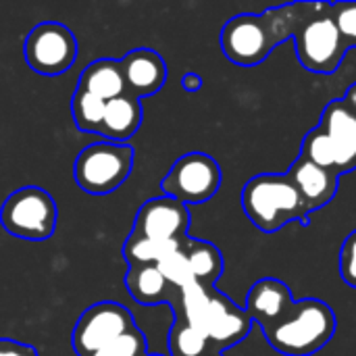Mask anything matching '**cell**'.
Masks as SVG:
<instances>
[{
    "label": "cell",
    "instance_id": "6da1fadb",
    "mask_svg": "<svg viewBox=\"0 0 356 356\" xmlns=\"http://www.w3.org/2000/svg\"><path fill=\"white\" fill-rule=\"evenodd\" d=\"M171 307L175 317L196 327L209 344L221 353L242 342L252 330L248 313L236 307L217 288L190 284L179 290V298L171 300Z\"/></svg>",
    "mask_w": 356,
    "mask_h": 356
},
{
    "label": "cell",
    "instance_id": "7a4b0ae2",
    "mask_svg": "<svg viewBox=\"0 0 356 356\" xmlns=\"http://www.w3.org/2000/svg\"><path fill=\"white\" fill-rule=\"evenodd\" d=\"M263 334L280 355L311 356L334 338L336 315L323 300H294L288 313Z\"/></svg>",
    "mask_w": 356,
    "mask_h": 356
},
{
    "label": "cell",
    "instance_id": "3957f363",
    "mask_svg": "<svg viewBox=\"0 0 356 356\" xmlns=\"http://www.w3.org/2000/svg\"><path fill=\"white\" fill-rule=\"evenodd\" d=\"M242 209L265 234H275L292 221L309 225V215L288 175L261 173L250 177L242 190Z\"/></svg>",
    "mask_w": 356,
    "mask_h": 356
},
{
    "label": "cell",
    "instance_id": "277c9868",
    "mask_svg": "<svg viewBox=\"0 0 356 356\" xmlns=\"http://www.w3.org/2000/svg\"><path fill=\"white\" fill-rule=\"evenodd\" d=\"M292 38L300 65L311 73H334L348 52L332 19V4L325 2H300V19Z\"/></svg>",
    "mask_w": 356,
    "mask_h": 356
},
{
    "label": "cell",
    "instance_id": "5b68a950",
    "mask_svg": "<svg viewBox=\"0 0 356 356\" xmlns=\"http://www.w3.org/2000/svg\"><path fill=\"white\" fill-rule=\"evenodd\" d=\"M136 161L131 144L96 142L86 146L73 165L75 184L94 196H104L119 190L129 177Z\"/></svg>",
    "mask_w": 356,
    "mask_h": 356
},
{
    "label": "cell",
    "instance_id": "8992f818",
    "mask_svg": "<svg viewBox=\"0 0 356 356\" xmlns=\"http://www.w3.org/2000/svg\"><path fill=\"white\" fill-rule=\"evenodd\" d=\"M58 209L50 192L38 186H23L8 194L0 207V225L13 238L42 242L54 236Z\"/></svg>",
    "mask_w": 356,
    "mask_h": 356
},
{
    "label": "cell",
    "instance_id": "52a82bcc",
    "mask_svg": "<svg viewBox=\"0 0 356 356\" xmlns=\"http://www.w3.org/2000/svg\"><path fill=\"white\" fill-rule=\"evenodd\" d=\"M221 167L204 152H188L179 156L169 173L163 177L161 188L165 196L181 204H202L211 200L221 188Z\"/></svg>",
    "mask_w": 356,
    "mask_h": 356
},
{
    "label": "cell",
    "instance_id": "ba28073f",
    "mask_svg": "<svg viewBox=\"0 0 356 356\" xmlns=\"http://www.w3.org/2000/svg\"><path fill=\"white\" fill-rule=\"evenodd\" d=\"M25 63L40 75H60L69 71L77 58L75 33L56 21H44L35 25L23 44Z\"/></svg>",
    "mask_w": 356,
    "mask_h": 356
},
{
    "label": "cell",
    "instance_id": "9c48e42d",
    "mask_svg": "<svg viewBox=\"0 0 356 356\" xmlns=\"http://www.w3.org/2000/svg\"><path fill=\"white\" fill-rule=\"evenodd\" d=\"M136 327L131 313L119 302H98L86 309L73 327V350L77 356H90L108 346Z\"/></svg>",
    "mask_w": 356,
    "mask_h": 356
},
{
    "label": "cell",
    "instance_id": "30bf717a",
    "mask_svg": "<svg viewBox=\"0 0 356 356\" xmlns=\"http://www.w3.org/2000/svg\"><path fill=\"white\" fill-rule=\"evenodd\" d=\"M223 54L240 67L261 65L275 48L273 35L263 19V15L242 13L232 17L219 35Z\"/></svg>",
    "mask_w": 356,
    "mask_h": 356
},
{
    "label": "cell",
    "instance_id": "8fae6325",
    "mask_svg": "<svg viewBox=\"0 0 356 356\" xmlns=\"http://www.w3.org/2000/svg\"><path fill=\"white\" fill-rule=\"evenodd\" d=\"M188 229H190L188 207L163 194L146 200L140 207L131 232L163 244H181L188 238Z\"/></svg>",
    "mask_w": 356,
    "mask_h": 356
},
{
    "label": "cell",
    "instance_id": "7c38bea8",
    "mask_svg": "<svg viewBox=\"0 0 356 356\" xmlns=\"http://www.w3.org/2000/svg\"><path fill=\"white\" fill-rule=\"evenodd\" d=\"M319 127L325 131L334 156L336 173L344 175L356 169V115L344 106L342 100H332L323 113Z\"/></svg>",
    "mask_w": 356,
    "mask_h": 356
},
{
    "label": "cell",
    "instance_id": "4fadbf2b",
    "mask_svg": "<svg viewBox=\"0 0 356 356\" xmlns=\"http://www.w3.org/2000/svg\"><path fill=\"white\" fill-rule=\"evenodd\" d=\"M290 177V181L294 184L305 213L311 215L319 209H323L325 204H330L338 192V179L340 175L332 169L319 167L302 156H298L294 161V165L290 167V171L286 173Z\"/></svg>",
    "mask_w": 356,
    "mask_h": 356
},
{
    "label": "cell",
    "instance_id": "5bb4252c",
    "mask_svg": "<svg viewBox=\"0 0 356 356\" xmlns=\"http://www.w3.org/2000/svg\"><path fill=\"white\" fill-rule=\"evenodd\" d=\"M119 63L125 81V92L136 98L156 94L165 86L169 75L163 56L152 48H136L127 52Z\"/></svg>",
    "mask_w": 356,
    "mask_h": 356
},
{
    "label": "cell",
    "instance_id": "9a60e30c",
    "mask_svg": "<svg viewBox=\"0 0 356 356\" xmlns=\"http://www.w3.org/2000/svg\"><path fill=\"white\" fill-rule=\"evenodd\" d=\"M292 302H294L292 290L282 280L265 277L250 288L244 311L248 313L252 323H259L261 330L265 332L288 313Z\"/></svg>",
    "mask_w": 356,
    "mask_h": 356
},
{
    "label": "cell",
    "instance_id": "2e32d148",
    "mask_svg": "<svg viewBox=\"0 0 356 356\" xmlns=\"http://www.w3.org/2000/svg\"><path fill=\"white\" fill-rule=\"evenodd\" d=\"M142 119H144L142 100L123 94L104 104V115L98 127V136H102L104 142L127 144V140L138 134Z\"/></svg>",
    "mask_w": 356,
    "mask_h": 356
},
{
    "label": "cell",
    "instance_id": "e0dca14e",
    "mask_svg": "<svg viewBox=\"0 0 356 356\" xmlns=\"http://www.w3.org/2000/svg\"><path fill=\"white\" fill-rule=\"evenodd\" d=\"M77 90L88 92L104 102L115 100L125 92V81L121 73V63L117 58H96L79 75Z\"/></svg>",
    "mask_w": 356,
    "mask_h": 356
},
{
    "label": "cell",
    "instance_id": "ac0fdd59",
    "mask_svg": "<svg viewBox=\"0 0 356 356\" xmlns=\"http://www.w3.org/2000/svg\"><path fill=\"white\" fill-rule=\"evenodd\" d=\"M181 252L186 257L194 284L204 286V288H215L217 280L223 273V257L219 248L211 242L194 240L188 236L181 242Z\"/></svg>",
    "mask_w": 356,
    "mask_h": 356
},
{
    "label": "cell",
    "instance_id": "d6986e66",
    "mask_svg": "<svg viewBox=\"0 0 356 356\" xmlns=\"http://www.w3.org/2000/svg\"><path fill=\"white\" fill-rule=\"evenodd\" d=\"M127 294L144 307H156L169 300L171 284L161 273L159 265H134L125 273Z\"/></svg>",
    "mask_w": 356,
    "mask_h": 356
},
{
    "label": "cell",
    "instance_id": "ffe728a7",
    "mask_svg": "<svg viewBox=\"0 0 356 356\" xmlns=\"http://www.w3.org/2000/svg\"><path fill=\"white\" fill-rule=\"evenodd\" d=\"M179 244H163L150 238H144L140 234H129L123 244V257L129 267L134 265H159L173 248Z\"/></svg>",
    "mask_w": 356,
    "mask_h": 356
},
{
    "label": "cell",
    "instance_id": "44dd1931",
    "mask_svg": "<svg viewBox=\"0 0 356 356\" xmlns=\"http://www.w3.org/2000/svg\"><path fill=\"white\" fill-rule=\"evenodd\" d=\"M209 340L190 323L175 317V323L169 334V353L171 356H204L209 353Z\"/></svg>",
    "mask_w": 356,
    "mask_h": 356
},
{
    "label": "cell",
    "instance_id": "7402d4cb",
    "mask_svg": "<svg viewBox=\"0 0 356 356\" xmlns=\"http://www.w3.org/2000/svg\"><path fill=\"white\" fill-rule=\"evenodd\" d=\"M104 100L88 94V92H81V90H75L73 98H71V113H73V121L77 125L79 131H86V134H98V127H100V121H102V115H104Z\"/></svg>",
    "mask_w": 356,
    "mask_h": 356
},
{
    "label": "cell",
    "instance_id": "603a6c76",
    "mask_svg": "<svg viewBox=\"0 0 356 356\" xmlns=\"http://www.w3.org/2000/svg\"><path fill=\"white\" fill-rule=\"evenodd\" d=\"M300 156L319 165V167H325V169H332L336 171V156H334V150H332V144L325 136V131L317 125L313 127L305 140H302V146H300Z\"/></svg>",
    "mask_w": 356,
    "mask_h": 356
},
{
    "label": "cell",
    "instance_id": "cb8c5ba5",
    "mask_svg": "<svg viewBox=\"0 0 356 356\" xmlns=\"http://www.w3.org/2000/svg\"><path fill=\"white\" fill-rule=\"evenodd\" d=\"M90 356H148V346L144 334L136 325L134 330H129L127 334H123L121 338H117L115 342Z\"/></svg>",
    "mask_w": 356,
    "mask_h": 356
},
{
    "label": "cell",
    "instance_id": "d4e9b609",
    "mask_svg": "<svg viewBox=\"0 0 356 356\" xmlns=\"http://www.w3.org/2000/svg\"><path fill=\"white\" fill-rule=\"evenodd\" d=\"M159 269H161V273L167 277V282H169L173 288H177V290H181V288L194 284V280H192V275H190V269H188V263H186V257H184V252H181V244H179L177 248H173V250L159 263Z\"/></svg>",
    "mask_w": 356,
    "mask_h": 356
},
{
    "label": "cell",
    "instance_id": "484cf974",
    "mask_svg": "<svg viewBox=\"0 0 356 356\" xmlns=\"http://www.w3.org/2000/svg\"><path fill=\"white\" fill-rule=\"evenodd\" d=\"M332 19L348 48L356 46V2L332 4Z\"/></svg>",
    "mask_w": 356,
    "mask_h": 356
},
{
    "label": "cell",
    "instance_id": "4316f807",
    "mask_svg": "<svg viewBox=\"0 0 356 356\" xmlns=\"http://www.w3.org/2000/svg\"><path fill=\"white\" fill-rule=\"evenodd\" d=\"M340 275L342 280L356 290V229L348 234L340 250Z\"/></svg>",
    "mask_w": 356,
    "mask_h": 356
},
{
    "label": "cell",
    "instance_id": "83f0119b",
    "mask_svg": "<svg viewBox=\"0 0 356 356\" xmlns=\"http://www.w3.org/2000/svg\"><path fill=\"white\" fill-rule=\"evenodd\" d=\"M0 356H40L38 350L29 344L10 340V338H0Z\"/></svg>",
    "mask_w": 356,
    "mask_h": 356
},
{
    "label": "cell",
    "instance_id": "f1b7e54d",
    "mask_svg": "<svg viewBox=\"0 0 356 356\" xmlns=\"http://www.w3.org/2000/svg\"><path fill=\"white\" fill-rule=\"evenodd\" d=\"M181 88L186 92H198L202 88V77L198 73H186L181 77Z\"/></svg>",
    "mask_w": 356,
    "mask_h": 356
},
{
    "label": "cell",
    "instance_id": "f546056e",
    "mask_svg": "<svg viewBox=\"0 0 356 356\" xmlns=\"http://www.w3.org/2000/svg\"><path fill=\"white\" fill-rule=\"evenodd\" d=\"M342 102H344V106L348 108V111H353L356 115V81L346 90V94H344V98H342Z\"/></svg>",
    "mask_w": 356,
    "mask_h": 356
},
{
    "label": "cell",
    "instance_id": "4dcf8cb0",
    "mask_svg": "<svg viewBox=\"0 0 356 356\" xmlns=\"http://www.w3.org/2000/svg\"><path fill=\"white\" fill-rule=\"evenodd\" d=\"M204 356H225V355H223L221 350H217V348H213V346H211V348H209V353H207Z\"/></svg>",
    "mask_w": 356,
    "mask_h": 356
},
{
    "label": "cell",
    "instance_id": "1f68e13d",
    "mask_svg": "<svg viewBox=\"0 0 356 356\" xmlns=\"http://www.w3.org/2000/svg\"><path fill=\"white\" fill-rule=\"evenodd\" d=\"M148 356H163V355H154V353H148Z\"/></svg>",
    "mask_w": 356,
    "mask_h": 356
}]
</instances>
